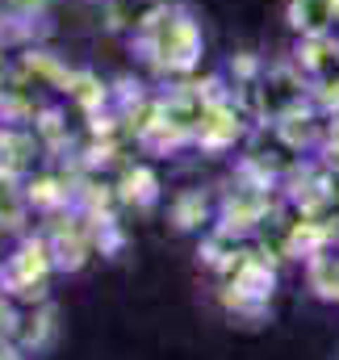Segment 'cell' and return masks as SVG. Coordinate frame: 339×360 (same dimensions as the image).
<instances>
[{
    "label": "cell",
    "instance_id": "1",
    "mask_svg": "<svg viewBox=\"0 0 339 360\" xmlns=\"http://www.w3.org/2000/svg\"><path fill=\"white\" fill-rule=\"evenodd\" d=\"M143 46L147 55L160 63V68H188L201 51V34H197V21L184 13V8H164L147 21L143 30Z\"/></svg>",
    "mask_w": 339,
    "mask_h": 360
},
{
    "label": "cell",
    "instance_id": "2",
    "mask_svg": "<svg viewBox=\"0 0 339 360\" xmlns=\"http://www.w3.org/2000/svg\"><path fill=\"white\" fill-rule=\"evenodd\" d=\"M339 0H285V25L298 38H331Z\"/></svg>",
    "mask_w": 339,
    "mask_h": 360
},
{
    "label": "cell",
    "instance_id": "3",
    "mask_svg": "<svg viewBox=\"0 0 339 360\" xmlns=\"http://www.w3.org/2000/svg\"><path fill=\"white\" fill-rule=\"evenodd\" d=\"M46 4L51 0H4V8L17 17H38V13H46Z\"/></svg>",
    "mask_w": 339,
    "mask_h": 360
},
{
    "label": "cell",
    "instance_id": "4",
    "mask_svg": "<svg viewBox=\"0 0 339 360\" xmlns=\"http://www.w3.org/2000/svg\"><path fill=\"white\" fill-rule=\"evenodd\" d=\"M319 293H327V297H339V256H335V276H331V285H319Z\"/></svg>",
    "mask_w": 339,
    "mask_h": 360
},
{
    "label": "cell",
    "instance_id": "5",
    "mask_svg": "<svg viewBox=\"0 0 339 360\" xmlns=\"http://www.w3.org/2000/svg\"><path fill=\"white\" fill-rule=\"evenodd\" d=\"M327 147L339 155V113H335V122H331V134H327Z\"/></svg>",
    "mask_w": 339,
    "mask_h": 360
}]
</instances>
